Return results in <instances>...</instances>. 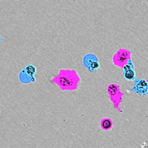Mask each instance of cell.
Segmentation results:
<instances>
[{
	"label": "cell",
	"mask_w": 148,
	"mask_h": 148,
	"mask_svg": "<svg viewBox=\"0 0 148 148\" xmlns=\"http://www.w3.org/2000/svg\"><path fill=\"white\" fill-rule=\"evenodd\" d=\"M83 64L90 72H94L97 70L100 66L98 59L95 55L91 53L87 54L83 57Z\"/></svg>",
	"instance_id": "1"
},
{
	"label": "cell",
	"mask_w": 148,
	"mask_h": 148,
	"mask_svg": "<svg viewBox=\"0 0 148 148\" xmlns=\"http://www.w3.org/2000/svg\"><path fill=\"white\" fill-rule=\"evenodd\" d=\"M23 72V76L26 77L28 76V79H29L30 82H34L35 80V73L36 72V68L35 66L29 64L28 65H27L21 71Z\"/></svg>",
	"instance_id": "4"
},
{
	"label": "cell",
	"mask_w": 148,
	"mask_h": 148,
	"mask_svg": "<svg viewBox=\"0 0 148 148\" xmlns=\"http://www.w3.org/2000/svg\"><path fill=\"white\" fill-rule=\"evenodd\" d=\"M1 40V34H0V42Z\"/></svg>",
	"instance_id": "7"
},
{
	"label": "cell",
	"mask_w": 148,
	"mask_h": 148,
	"mask_svg": "<svg viewBox=\"0 0 148 148\" xmlns=\"http://www.w3.org/2000/svg\"><path fill=\"white\" fill-rule=\"evenodd\" d=\"M142 147H148V140H146L141 145Z\"/></svg>",
	"instance_id": "6"
},
{
	"label": "cell",
	"mask_w": 148,
	"mask_h": 148,
	"mask_svg": "<svg viewBox=\"0 0 148 148\" xmlns=\"http://www.w3.org/2000/svg\"><path fill=\"white\" fill-rule=\"evenodd\" d=\"M124 77L129 81H133L135 79V72L134 68L133 63L131 60H128L127 64L124 66L123 70Z\"/></svg>",
	"instance_id": "3"
},
{
	"label": "cell",
	"mask_w": 148,
	"mask_h": 148,
	"mask_svg": "<svg viewBox=\"0 0 148 148\" xmlns=\"http://www.w3.org/2000/svg\"><path fill=\"white\" fill-rule=\"evenodd\" d=\"M131 90L136 94L145 95L148 92V83L144 79H135V85Z\"/></svg>",
	"instance_id": "2"
},
{
	"label": "cell",
	"mask_w": 148,
	"mask_h": 148,
	"mask_svg": "<svg viewBox=\"0 0 148 148\" xmlns=\"http://www.w3.org/2000/svg\"><path fill=\"white\" fill-rule=\"evenodd\" d=\"M100 124L103 130H109L112 127V121L110 119L104 118L101 121Z\"/></svg>",
	"instance_id": "5"
},
{
	"label": "cell",
	"mask_w": 148,
	"mask_h": 148,
	"mask_svg": "<svg viewBox=\"0 0 148 148\" xmlns=\"http://www.w3.org/2000/svg\"><path fill=\"white\" fill-rule=\"evenodd\" d=\"M0 112H1V111H0Z\"/></svg>",
	"instance_id": "8"
}]
</instances>
